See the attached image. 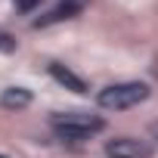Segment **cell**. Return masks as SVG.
Returning <instances> with one entry per match:
<instances>
[{
  "label": "cell",
  "instance_id": "obj_1",
  "mask_svg": "<svg viewBox=\"0 0 158 158\" xmlns=\"http://www.w3.org/2000/svg\"><path fill=\"white\" fill-rule=\"evenodd\" d=\"M50 127L59 139L81 143V139H90L93 133H99L106 127V121L99 115H90V112H59L50 118Z\"/></svg>",
  "mask_w": 158,
  "mask_h": 158
},
{
  "label": "cell",
  "instance_id": "obj_2",
  "mask_svg": "<svg viewBox=\"0 0 158 158\" xmlns=\"http://www.w3.org/2000/svg\"><path fill=\"white\" fill-rule=\"evenodd\" d=\"M149 93H152V90H149V84H143V81H121V84H112V87L99 90L96 102H99L102 109H109V112H124V109H133V106L146 102Z\"/></svg>",
  "mask_w": 158,
  "mask_h": 158
},
{
  "label": "cell",
  "instance_id": "obj_3",
  "mask_svg": "<svg viewBox=\"0 0 158 158\" xmlns=\"http://www.w3.org/2000/svg\"><path fill=\"white\" fill-rule=\"evenodd\" d=\"M106 155L109 158H152V146L136 136H118L106 143Z\"/></svg>",
  "mask_w": 158,
  "mask_h": 158
},
{
  "label": "cell",
  "instance_id": "obj_4",
  "mask_svg": "<svg viewBox=\"0 0 158 158\" xmlns=\"http://www.w3.org/2000/svg\"><path fill=\"white\" fill-rule=\"evenodd\" d=\"M50 74H53V81H56V84H62L65 90H74V93H87V81H84V77H77L71 68H65V65L53 62V65H50Z\"/></svg>",
  "mask_w": 158,
  "mask_h": 158
},
{
  "label": "cell",
  "instance_id": "obj_5",
  "mask_svg": "<svg viewBox=\"0 0 158 158\" xmlns=\"http://www.w3.org/2000/svg\"><path fill=\"white\" fill-rule=\"evenodd\" d=\"M81 6H84V0H62V3L56 6V10H50L44 19H37L34 25L40 28V25H53V22H62V19H71V16H77L81 13Z\"/></svg>",
  "mask_w": 158,
  "mask_h": 158
},
{
  "label": "cell",
  "instance_id": "obj_6",
  "mask_svg": "<svg viewBox=\"0 0 158 158\" xmlns=\"http://www.w3.org/2000/svg\"><path fill=\"white\" fill-rule=\"evenodd\" d=\"M28 102H31V90H25V87H10L0 96V106L3 109H25Z\"/></svg>",
  "mask_w": 158,
  "mask_h": 158
},
{
  "label": "cell",
  "instance_id": "obj_7",
  "mask_svg": "<svg viewBox=\"0 0 158 158\" xmlns=\"http://www.w3.org/2000/svg\"><path fill=\"white\" fill-rule=\"evenodd\" d=\"M13 3H16V6L22 10V13H31V10H34V6L40 3V0H13Z\"/></svg>",
  "mask_w": 158,
  "mask_h": 158
},
{
  "label": "cell",
  "instance_id": "obj_8",
  "mask_svg": "<svg viewBox=\"0 0 158 158\" xmlns=\"http://www.w3.org/2000/svg\"><path fill=\"white\" fill-rule=\"evenodd\" d=\"M13 47H16V40H13V37L0 34V50H13Z\"/></svg>",
  "mask_w": 158,
  "mask_h": 158
},
{
  "label": "cell",
  "instance_id": "obj_9",
  "mask_svg": "<svg viewBox=\"0 0 158 158\" xmlns=\"http://www.w3.org/2000/svg\"><path fill=\"white\" fill-rule=\"evenodd\" d=\"M149 133H152V139H158V121H152V127H149Z\"/></svg>",
  "mask_w": 158,
  "mask_h": 158
},
{
  "label": "cell",
  "instance_id": "obj_10",
  "mask_svg": "<svg viewBox=\"0 0 158 158\" xmlns=\"http://www.w3.org/2000/svg\"><path fill=\"white\" fill-rule=\"evenodd\" d=\"M0 158H6V155H0Z\"/></svg>",
  "mask_w": 158,
  "mask_h": 158
}]
</instances>
